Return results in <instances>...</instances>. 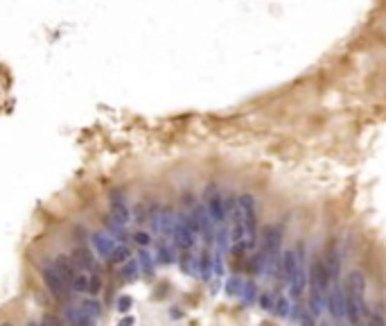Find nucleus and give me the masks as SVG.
I'll return each mask as SVG.
<instances>
[{"label": "nucleus", "instance_id": "f257e3e1", "mask_svg": "<svg viewBox=\"0 0 386 326\" xmlns=\"http://www.w3.org/2000/svg\"><path fill=\"white\" fill-rule=\"evenodd\" d=\"M237 208H240V222L249 231L251 245L255 242V229H258V211H255V197L251 193H244L237 197Z\"/></svg>", "mask_w": 386, "mask_h": 326}, {"label": "nucleus", "instance_id": "f03ea898", "mask_svg": "<svg viewBox=\"0 0 386 326\" xmlns=\"http://www.w3.org/2000/svg\"><path fill=\"white\" fill-rule=\"evenodd\" d=\"M41 279H43L45 288L50 290V295H52L54 299H59V302L70 299V286L61 277H59V272L54 270L52 265H45L43 270H41Z\"/></svg>", "mask_w": 386, "mask_h": 326}, {"label": "nucleus", "instance_id": "7ed1b4c3", "mask_svg": "<svg viewBox=\"0 0 386 326\" xmlns=\"http://www.w3.org/2000/svg\"><path fill=\"white\" fill-rule=\"evenodd\" d=\"M205 211L212 217V222H224L226 220V199L215 186H210L205 193Z\"/></svg>", "mask_w": 386, "mask_h": 326}, {"label": "nucleus", "instance_id": "20e7f679", "mask_svg": "<svg viewBox=\"0 0 386 326\" xmlns=\"http://www.w3.org/2000/svg\"><path fill=\"white\" fill-rule=\"evenodd\" d=\"M108 211H111V217L120 224V227H127L129 220H131V211H129V206H127V199L122 197V193H117V190L111 193Z\"/></svg>", "mask_w": 386, "mask_h": 326}, {"label": "nucleus", "instance_id": "39448f33", "mask_svg": "<svg viewBox=\"0 0 386 326\" xmlns=\"http://www.w3.org/2000/svg\"><path fill=\"white\" fill-rule=\"evenodd\" d=\"M172 240H174V245L179 249H183V252H192V247H194L196 236L186 227L183 215H176V227H174V236H172Z\"/></svg>", "mask_w": 386, "mask_h": 326}, {"label": "nucleus", "instance_id": "423d86ee", "mask_svg": "<svg viewBox=\"0 0 386 326\" xmlns=\"http://www.w3.org/2000/svg\"><path fill=\"white\" fill-rule=\"evenodd\" d=\"M346 295L352 297L355 302H359L362 306H366L364 304V292H366V277H364V272L359 270H352L350 274H348V281H346Z\"/></svg>", "mask_w": 386, "mask_h": 326}, {"label": "nucleus", "instance_id": "0eeeda50", "mask_svg": "<svg viewBox=\"0 0 386 326\" xmlns=\"http://www.w3.org/2000/svg\"><path fill=\"white\" fill-rule=\"evenodd\" d=\"M52 267L59 272V277L64 279L68 286H73V281L77 279V274H79V267L75 265V261L70 256H66V254H59V256H54Z\"/></svg>", "mask_w": 386, "mask_h": 326}, {"label": "nucleus", "instance_id": "6e6552de", "mask_svg": "<svg viewBox=\"0 0 386 326\" xmlns=\"http://www.w3.org/2000/svg\"><path fill=\"white\" fill-rule=\"evenodd\" d=\"M262 252L267 256V261H274L276 254H278V247H280V229L276 224H269V227H264L262 231Z\"/></svg>", "mask_w": 386, "mask_h": 326}, {"label": "nucleus", "instance_id": "1a4fd4ad", "mask_svg": "<svg viewBox=\"0 0 386 326\" xmlns=\"http://www.w3.org/2000/svg\"><path fill=\"white\" fill-rule=\"evenodd\" d=\"M328 308H330V315H332L334 320L346 317V292L339 286H334L332 290L328 292Z\"/></svg>", "mask_w": 386, "mask_h": 326}, {"label": "nucleus", "instance_id": "9d476101", "mask_svg": "<svg viewBox=\"0 0 386 326\" xmlns=\"http://www.w3.org/2000/svg\"><path fill=\"white\" fill-rule=\"evenodd\" d=\"M91 242H93V249L102 258H111V254L115 252V247H117L115 240H113L106 231H95L93 236H91Z\"/></svg>", "mask_w": 386, "mask_h": 326}, {"label": "nucleus", "instance_id": "9b49d317", "mask_svg": "<svg viewBox=\"0 0 386 326\" xmlns=\"http://www.w3.org/2000/svg\"><path fill=\"white\" fill-rule=\"evenodd\" d=\"M300 263H303V245H300L298 254L293 252V249H287V252L283 254V274H285L287 281H291V279L296 277Z\"/></svg>", "mask_w": 386, "mask_h": 326}, {"label": "nucleus", "instance_id": "f8f14e48", "mask_svg": "<svg viewBox=\"0 0 386 326\" xmlns=\"http://www.w3.org/2000/svg\"><path fill=\"white\" fill-rule=\"evenodd\" d=\"M70 258L75 261V265H77L79 270H86V272H93L95 265H97V261H95V254L91 252L88 247H75L73 254H70Z\"/></svg>", "mask_w": 386, "mask_h": 326}, {"label": "nucleus", "instance_id": "ddd939ff", "mask_svg": "<svg viewBox=\"0 0 386 326\" xmlns=\"http://www.w3.org/2000/svg\"><path fill=\"white\" fill-rule=\"evenodd\" d=\"M174 227H176V213L170 206L161 208V222H158V233L163 240H170L174 236Z\"/></svg>", "mask_w": 386, "mask_h": 326}, {"label": "nucleus", "instance_id": "4468645a", "mask_svg": "<svg viewBox=\"0 0 386 326\" xmlns=\"http://www.w3.org/2000/svg\"><path fill=\"white\" fill-rule=\"evenodd\" d=\"M66 320L70 322V326H97V322L84 315V313L79 311V306H68L66 308Z\"/></svg>", "mask_w": 386, "mask_h": 326}, {"label": "nucleus", "instance_id": "2eb2a0df", "mask_svg": "<svg viewBox=\"0 0 386 326\" xmlns=\"http://www.w3.org/2000/svg\"><path fill=\"white\" fill-rule=\"evenodd\" d=\"M79 311H82L86 317H91V320L97 322V317L102 315V304H99L95 297H86V299L79 302Z\"/></svg>", "mask_w": 386, "mask_h": 326}, {"label": "nucleus", "instance_id": "dca6fc26", "mask_svg": "<svg viewBox=\"0 0 386 326\" xmlns=\"http://www.w3.org/2000/svg\"><path fill=\"white\" fill-rule=\"evenodd\" d=\"M102 222H104V229H106L108 236H111L113 240H115V238H117V240H122V245H124V240H127V231H124V227H120V224H117L111 215L104 217Z\"/></svg>", "mask_w": 386, "mask_h": 326}, {"label": "nucleus", "instance_id": "f3484780", "mask_svg": "<svg viewBox=\"0 0 386 326\" xmlns=\"http://www.w3.org/2000/svg\"><path fill=\"white\" fill-rule=\"evenodd\" d=\"M179 265H181V270L186 274H196L199 272V261H196V256L192 252H183L179 256Z\"/></svg>", "mask_w": 386, "mask_h": 326}, {"label": "nucleus", "instance_id": "a211bd4d", "mask_svg": "<svg viewBox=\"0 0 386 326\" xmlns=\"http://www.w3.org/2000/svg\"><path fill=\"white\" fill-rule=\"evenodd\" d=\"M136 261L138 265H140V272H145V274H149L152 277L154 274V256L147 249H138L136 252Z\"/></svg>", "mask_w": 386, "mask_h": 326}, {"label": "nucleus", "instance_id": "6ab92c4d", "mask_svg": "<svg viewBox=\"0 0 386 326\" xmlns=\"http://www.w3.org/2000/svg\"><path fill=\"white\" fill-rule=\"evenodd\" d=\"M210 274H215V267H212V254L210 252H203L199 258V277L203 281L210 279Z\"/></svg>", "mask_w": 386, "mask_h": 326}, {"label": "nucleus", "instance_id": "aec40b11", "mask_svg": "<svg viewBox=\"0 0 386 326\" xmlns=\"http://www.w3.org/2000/svg\"><path fill=\"white\" fill-rule=\"evenodd\" d=\"M131 249L127 247V245H122V242H120V245H117L115 247V252L111 254V261L115 263V265H124V263H129L131 261Z\"/></svg>", "mask_w": 386, "mask_h": 326}, {"label": "nucleus", "instance_id": "412c9836", "mask_svg": "<svg viewBox=\"0 0 386 326\" xmlns=\"http://www.w3.org/2000/svg\"><path fill=\"white\" fill-rule=\"evenodd\" d=\"M138 274H140V265H138L136 258H131L129 263H124V265H122V279H124L127 283L136 281Z\"/></svg>", "mask_w": 386, "mask_h": 326}, {"label": "nucleus", "instance_id": "4be33fe9", "mask_svg": "<svg viewBox=\"0 0 386 326\" xmlns=\"http://www.w3.org/2000/svg\"><path fill=\"white\" fill-rule=\"evenodd\" d=\"M323 265H325V270H328L330 279H337L339 277V256H337V252H330L328 258L323 261Z\"/></svg>", "mask_w": 386, "mask_h": 326}, {"label": "nucleus", "instance_id": "5701e85b", "mask_svg": "<svg viewBox=\"0 0 386 326\" xmlns=\"http://www.w3.org/2000/svg\"><path fill=\"white\" fill-rule=\"evenodd\" d=\"M267 256H264V252H260V254H253V256H251V261H249V272L251 274H260V272H262V267L267 265Z\"/></svg>", "mask_w": 386, "mask_h": 326}, {"label": "nucleus", "instance_id": "b1692460", "mask_svg": "<svg viewBox=\"0 0 386 326\" xmlns=\"http://www.w3.org/2000/svg\"><path fill=\"white\" fill-rule=\"evenodd\" d=\"M242 290H244V281H242V277H230L228 281H226V292H228L230 297L242 295Z\"/></svg>", "mask_w": 386, "mask_h": 326}, {"label": "nucleus", "instance_id": "393cba45", "mask_svg": "<svg viewBox=\"0 0 386 326\" xmlns=\"http://www.w3.org/2000/svg\"><path fill=\"white\" fill-rule=\"evenodd\" d=\"M158 261L161 263H172L174 261V249L167 245V240H163L161 238V242H158Z\"/></svg>", "mask_w": 386, "mask_h": 326}, {"label": "nucleus", "instance_id": "a878e982", "mask_svg": "<svg viewBox=\"0 0 386 326\" xmlns=\"http://www.w3.org/2000/svg\"><path fill=\"white\" fill-rule=\"evenodd\" d=\"M73 288L75 292H82V295H88V272H79L77 279L73 281Z\"/></svg>", "mask_w": 386, "mask_h": 326}, {"label": "nucleus", "instance_id": "bb28decb", "mask_svg": "<svg viewBox=\"0 0 386 326\" xmlns=\"http://www.w3.org/2000/svg\"><path fill=\"white\" fill-rule=\"evenodd\" d=\"M99 290H102V279L97 274H88V297L99 295Z\"/></svg>", "mask_w": 386, "mask_h": 326}, {"label": "nucleus", "instance_id": "cd10ccee", "mask_svg": "<svg viewBox=\"0 0 386 326\" xmlns=\"http://www.w3.org/2000/svg\"><path fill=\"white\" fill-rule=\"evenodd\" d=\"M131 238H133V242H136L140 249H147L149 245H152V236H149L147 231H136Z\"/></svg>", "mask_w": 386, "mask_h": 326}, {"label": "nucleus", "instance_id": "c85d7f7f", "mask_svg": "<svg viewBox=\"0 0 386 326\" xmlns=\"http://www.w3.org/2000/svg\"><path fill=\"white\" fill-rule=\"evenodd\" d=\"M255 295H258V288H255L253 281L244 283V290H242V299H244V304H251L255 299Z\"/></svg>", "mask_w": 386, "mask_h": 326}, {"label": "nucleus", "instance_id": "c756f323", "mask_svg": "<svg viewBox=\"0 0 386 326\" xmlns=\"http://www.w3.org/2000/svg\"><path fill=\"white\" fill-rule=\"evenodd\" d=\"M115 306H117V311H120V313L124 315V313H129V311H131L133 299H131L129 295H120V297H117V304H115Z\"/></svg>", "mask_w": 386, "mask_h": 326}, {"label": "nucleus", "instance_id": "7c9ffc66", "mask_svg": "<svg viewBox=\"0 0 386 326\" xmlns=\"http://www.w3.org/2000/svg\"><path fill=\"white\" fill-rule=\"evenodd\" d=\"M258 304H260V308H262V311H274V308H276L274 299H271L269 295H260L258 297Z\"/></svg>", "mask_w": 386, "mask_h": 326}, {"label": "nucleus", "instance_id": "2f4dec72", "mask_svg": "<svg viewBox=\"0 0 386 326\" xmlns=\"http://www.w3.org/2000/svg\"><path fill=\"white\" fill-rule=\"evenodd\" d=\"M276 313H278V315H289V304H287V299H278V302H276V308H274Z\"/></svg>", "mask_w": 386, "mask_h": 326}, {"label": "nucleus", "instance_id": "473e14b6", "mask_svg": "<svg viewBox=\"0 0 386 326\" xmlns=\"http://www.w3.org/2000/svg\"><path fill=\"white\" fill-rule=\"evenodd\" d=\"M368 326H386V322L380 313H373V315L368 317Z\"/></svg>", "mask_w": 386, "mask_h": 326}, {"label": "nucleus", "instance_id": "72a5a7b5", "mask_svg": "<svg viewBox=\"0 0 386 326\" xmlns=\"http://www.w3.org/2000/svg\"><path fill=\"white\" fill-rule=\"evenodd\" d=\"M133 324H136V320H133L131 315H124L122 320L117 322V326H133Z\"/></svg>", "mask_w": 386, "mask_h": 326}, {"label": "nucleus", "instance_id": "f704fd0d", "mask_svg": "<svg viewBox=\"0 0 386 326\" xmlns=\"http://www.w3.org/2000/svg\"><path fill=\"white\" fill-rule=\"evenodd\" d=\"M43 326H59V322L48 315V317H43Z\"/></svg>", "mask_w": 386, "mask_h": 326}, {"label": "nucleus", "instance_id": "c9c22d12", "mask_svg": "<svg viewBox=\"0 0 386 326\" xmlns=\"http://www.w3.org/2000/svg\"><path fill=\"white\" fill-rule=\"evenodd\" d=\"M0 326H14V324H11V322H2V324H0Z\"/></svg>", "mask_w": 386, "mask_h": 326}, {"label": "nucleus", "instance_id": "e433bc0d", "mask_svg": "<svg viewBox=\"0 0 386 326\" xmlns=\"http://www.w3.org/2000/svg\"><path fill=\"white\" fill-rule=\"evenodd\" d=\"M25 326H39V324H34V322H29V324H25Z\"/></svg>", "mask_w": 386, "mask_h": 326}, {"label": "nucleus", "instance_id": "4c0bfd02", "mask_svg": "<svg viewBox=\"0 0 386 326\" xmlns=\"http://www.w3.org/2000/svg\"><path fill=\"white\" fill-rule=\"evenodd\" d=\"M262 326H271V324H262Z\"/></svg>", "mask_w": 386, "mask_h": 326}, {"label": "nucleus", "instance_id": "58836bf2", "mask_svg": "<svg viewBox=\"0 0 386 326\" xmlns=\"http://www.w3.org/2000/svg\"><path fill=\"white\" fill-rule=\"evenodd\" d=\"M321 326H328V324H321Z\"/></svg>", "mask_w": 386, "mask_h": 326}, {"label": "nucleus", "instance_id": "ea45409f", "mask_svg": "<svg viewBox=\"0 0 386 326\" xmlns=\"http://www.w3.org/2000/svg\"><path fill=\"white\" fill-rule=\"evenodd\" d=\"M337 326H343V324H337Z\"/></svg>", "mask_w": 386, "mask_h": 326}]
</instances>
